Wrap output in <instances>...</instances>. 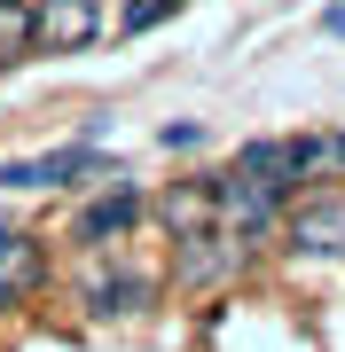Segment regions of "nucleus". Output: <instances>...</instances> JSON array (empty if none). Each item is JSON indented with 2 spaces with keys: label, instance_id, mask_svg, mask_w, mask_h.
Instances as JSON below:
<instances>
[{
  "label": "nucleus",
  "instance_id": "1",
  "mask_svg": "<svg viewBox=\"0 0 345 352\" xmlns=\"http://www.w3.org/2000/svg\"><path fill=\"white\" fill-rule=\"evenodd\" d=\"M71 289H79V305H87L94 321H134V314H149V305L165 298V274H149L141 258H118V251H87Z\"/></svg>",
  "mask_w": 345,
  "mask_h": 352
},
{
  "label": "nucleus",
  "instance_id": "2",
  "mask_svg": "<svg viewBox=\"0 0 345 352\" xmlns=\"http://www.w3.org/2000/svg\"><path fill=\"white\" fill-rule=\"evenodd\" d=\"M243 266H251V243L228 235V227H205V235H180L173 243L165 289H180V298H220L228 282H243Z\"/></svg>",
  "mask_w": 345,
  "mask_h": 352
},
{
  "label": "nucleus",
  "instance_id": "3",
  "mask_svg": "<svg viewBox=\"0 0 345 352\" xmlns=\"http://www.w3.org/2000/svg\"><path fill=\"white\" fill-rule=\"evenodd\" d=\"M141 219H149L141 180H110V188H94V196L71 212V243H79V251H118Z\"/></svg>",
  "mask_w": 345,
  "mask_h": 352
},
{
  "label": "nucleus",
  "instance_id": "4",
  "mask_svg": "<svg viewBox=\"0 0 345 352\" xmlns=\"http://www.w3.org/2000/svg\"><path fill=\"white\" fill-rule=\"evenodd\" d=\"M118 180V164L94 149V141H63V149H48V157H8L0 164V188H71V180Z\"/></svg>",
  "mask_w": 345,
  "mask_h": 352
},
{
  "label": "nucleus",
  "instance_id": "5",
  "mask_svg": "<svg viewBox=\"0 0 345 352\" xmlns=\"http://www.w3.org/2000/svg\"><path fill=\"white\" fill-rule=\"evenodd\" d=\"M103 39V0H32V47L39 55H79Z\"/></svg>",
  "mask_w": 345,
  "mask_h": 352
},
{
  "label": "nucleus",
  "instance_id": "6",
  "mask_svg": "<svg viewBox=\"0 0 345 352\" xmlns=\"http://www.w3.org/2000/svg\"><path fill=\"white\" fill-rule=\"evenodd\" d=\"M282 235H291V251H306V258H345V196H306L291 219H282Z\"/></svg>",
  "mask_w": 345,
  "mask_h": 352
},
{
  "label": "nucleus",
  "instance_id": "7",
  "mask_svg": "<svg viewBox=\"0 0 345 352\" xmlns=\"http://www.w3.org/2000/svg\"><path fill=\"white\" fill-rule=\"evenodd\" d=\"M228 173H243V180H267L275 196H298V141H291V133H275V141H243Z\"/></svg>",
  "mask_w": 345,
  "mask_h": 352
},
{
  "label": "nucleus",
  "instance_id": "8",
  "mask_svg": "<svg viewBox=\"0 0 345 352\" xmlns=\"http://www.w3.org/2000/svg\"><path fill=\"white\" fill-rule=\"evenodd\" d=\"M157 219H165V235H205V227H220V204H212V180H180V188H165L149 204Z\"/></svg>",
  "mask_w": 345,
  "mask_h": 352
},
{
  "label": "nucleus",
  "instance_id": "9",
  "mask_svg": "<svg viewBox=\"0 0 345 352\" xmlns=\"http://www.w3.org/2000/svg\"><path fill=\"white\" fill-rule=\"evenodd\" d=\"M32 47V0H0V71H16Z\"/></svg>",
  "mask_w": 345,
  "mask_h": 352
},
{
  "label": "nucleus",
  "instance_id": "10",
  "mask_svg": "<svg viewBox=\"0 0 345 352\" xmlns=\"http://www.w3.org/2000/svg\"><path fill=\"white\" fill-rule=\"evenodd\" d=\"M180 8H189V0H126L118 32H126V39H141V32H157V24H165V16H180Z\"/></svg>",
  "mask_w": 345,
  "mask_h": 352
},
{
  "label": "nucleus",
  "instance_id": "11",
  "mask_svg": "<svg viewBox=\"0 0 345 352\" xmlns=\"http://www.w3.org/2000/svg\"><path fill=\"white\" fill-rule=\"evenodd\" d=\"M157 141H165V149H196V141H205V126H165Z\"/></svg>",
  "mask_w": 345,
  "mask_h": 352
}]
</instances>
